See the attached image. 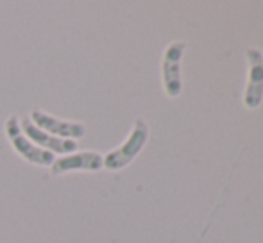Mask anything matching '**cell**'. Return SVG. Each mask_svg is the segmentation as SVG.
I'll list each match as a JSON object with an SVG mask.
<instances>
[{"label": "cell", "mask_w": 263, "mask_h": 243, "mask_svg": "<svg viewBox=\"0 0 263 243\" xmlns=\"http://www.w3.org/2000/svg\"><path fill=\"white\" fill-rule=\"evenodd\" d=\"M147 139H149V125L143 118H136L133 121V127L129 131L127 138L118 147L111 149L106 156H102L104 168L109 172L124 170L127 165H131L138 157V154L145 147Z\"/></svg>", "instance_id": "obj_1"}, {"label": "cell", "mask_w": 263, "mask_h": 243, "mask_svg": "<svg viewBox=\"0 0 263 243\" xmlns=\"http://www.w3.org/2000/svg\"><path fill=\"white\" fill-rule=\"evenodd\" d=\"M4 132H6V138L9 141L11 149L29 165H34V167H50L54 163L55 156L50 154L49 150L40 149L38 145L31 141L27 136L22 132L20 127V118L16 115L7 116L6 125H4Z\"/></svg>", "instance_id": "obj_2"}, {"label": "cell", "mask_w": 263, "mask_h": 243, "mask_svg": "<svg viewBox=\"0 0 263 243\" xmlns=\"http://www.w3.org/2000/svg\"><path fill=\"white\" fill-rule=\"evenodd\" d=\"M186 49L184 42H172L163 50L161 57V83L163 91L168 98H177L183 91L181 80V61Z\"/></svg>", "instance_id": "obj_3"}, {"label": "cell", "mask_w": 263, "mask_h": 243, "mask_svg": "<svg viewBox=\"0 0 263 243\" xmlns=\"http://www.w3.org/2000/svg\"><path fill=\"white\" fill-rule=\"evenodd\" d=\"M29 120L38 129L45 131L47 134L61 139H73V141H77V139H81L86 134V125L83 121L59 118V116L45 113L43 109H32L29 113Z\"/></svg>", "instance_id": "obj_4"}, {"label": "cell", "mask_w": 263, "mask_h": 243, "mask_svg": "<svg viewBox=\"0 0 263 243\" xmlns=\"http://www.w3.org/2000/svg\"><path fill=\"white\" fill-rule=\"evenodd\" d=\"M49 168L52 177H59L70 172H99L104 168V159L102 154L95 150H77L66 156H59Z\"/></svg>", "instance_id": "obj_5"}, {"label": "cell", "mask_w": 263, "mask_h": 243, "mask_svg": "<svg viewBox=\"0 0 263 243\" xmlns=\"http://www.w3.org/2000/svg\"><path fill=\"white\" fill-rule=\"evenodd\" d=\"M247 83L243 90V106L247 109H258L263 100V56L258 49L246 50Z\"/></svg>", "instance_id": "obj_6"}, {"label": "cell", "mask_w": 263, "mask_h": 243, "mask_svg": "<svg viewBox=\"0 0 263 243\" xmlns=\"http://www.w3.org/2000/svg\"><path fill=\"white\" fill-rule=\"evenodd\" d=\"M20 127H22V132H24L34 145H38L40 149H43V150H49L54 156L55 154L66 156V154L77 152V149H79V143L73 141V139H61V138H55V136L47 134L45 131L36 127V125L29 120V116L20 118Z\"/></svg>", "instance_id": "obj_7"}, {"label": "cell", "mask_w": 263, "mask_h": 243, "mask_svg": "<svg viewBox=\"0 0 263 243\" xmlns=\"http://www.w3.org/2000/svg\"><path fill=\"white\" fill-rule=\"evenodd\" d=\"M261 56H263V52H261Z\"/></svg>", "instance_id": "obj_8"}]
</instances>
